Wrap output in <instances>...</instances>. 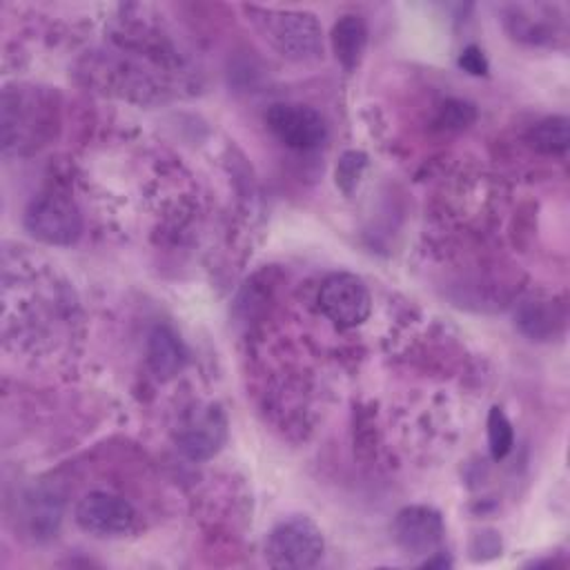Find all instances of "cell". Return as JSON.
<instances>
[{
	"label": "cell",
	"instance_id": "cell-1",
	"mask_svg": "<svg viewBox=\"0 0 570 570\" xmlns=\"http://www.w3.org/2000/svg\"><path fill=\"white\" fill-rule=\"evenodd\" d=\"M56 96L38 87H7L2 94V149L27 151L45 145L58 125Z\"/></svg>",
	"mask_w": 570,
	"mask_h": 570
},
{
	"label": "cell",
	"instance_id": "cell-2",
	"mask_svg": "<svg viewBox=\"0 0 570 570\" xmlns=\"http://www.w3.org/2000/svg\"><path fill=\"white\" fill-rule=\"evenodd\" d=\"M263 38L287 60L309 62L323 56V29L307 11L247 9Z\"/></svg>",
	"mask_w": 570,
	"mask_h": 570
},
{
	"label": "cell",
	"instance_id": "cell-3",
	"mask_svg": "<svg viewBox=\"0 0 570 570\" xmlns=\"http://www.w3.org/2000/svg\"><path fill=\"white\" fill-rule=\"evenodd\" d=\"M325 550L323 534L307 517H289L281 521L267 537L265 557L274 568L305 570L314 568Z\"/></svg>",
	"mask_w": 570,
	"mask_h": 570
},
{
	"label": "cell",
	"instance_id": "cell-4",
	"mask_svg": "<svg viewBox=\"0 0 570 570\" xmlns=\"http://www.w3.org/2000/svg\"><path fill=\"white\" fill-rule=\"evenodd\" d=\"M27 232L47 245H71L82 232L76 203L62 194H42L24 209Z\"/></svg>",
	"mask_w": 570,
	"mask_h": 570
},
{
	"label": "cell",
	"instance_id": "cell-5",
	"mask_svg": "<svg viewBox=\"0 0 570 570\" xmlns=\"http://www.w3.org/2000/svg\"><path fill=\"white\" fill-rule=\"evenodd\" d=\"M321 312L341 327H354L370 314L372 301L365 283L350 272L327 276L318 289Z\"/></svg>",
	"mask_w": 570,
	"mask_h": 570
},
{
	"label": "cell",
	"instance_id": "cell-6",
	"mask_svg": "<svg viewBox=\"0 0 570 570\" xmlns=\"http://www.w3.org/2000/svg\"><path fill=\"white\" fill-rule=\"evenodd\" d=\"M265 122L283 145L301 151L316 149L327 136L325 118L314 107L298 102L272 105L265 114Z\"/></svg>",
	"mask_w": 570,
	"mask_h": 570
},
{
	"label": "cell",
	"instance_id": "cell-7",
	"mask_svg": "<svg viewBox=\"0 0 570 570\" xmlns=\"http://www.w3.org/2000/svg\"><path fill=\"white\" fill-rule=\"evenodd\" d=\"M76 523L94 537H122L136 523L129 501L111 492H89L76 505Z\"/></svg>",
	"mask_w": 570,
	"mask_h": 570
},
{
	"label": "cell",
	"instance_id": "cell-8",
	"mask_svg": "<svg viewBox=\"0 0 570 570\" xmlns=\"http://www.w3.org/2000/svg\"><path fill=\"white\" fill-rule=\"evenodd\" d=\"M399 548L407 554H434L443 541L445 525L436 510L428 505L403 508L392 525Z\"/></svg>",
	"mask_w": 570,
	"mask_h": 570
},
{
	"label": "cell",
	"instance_id": "cell-9",
	"mask_svg": "<svg viewBox=\"0 0 570 570\" xmlns=\"http://www.w3.org/2000/svg\"><path fill=\"white\" fill-rule=\"evenodd\" d=\"M225 439V419L216 407L196 414L178 434V448L185 456L203 461L214 456Z\"/></svg>",
	"mask_w": 570,
	"mask_h": 570
},
{
	"label": "cell",
	"instance_id": "cell-10",
	"mask_svg": "<svg viewBox=\"0 0 570 570\" xmlns=\"http://www.w3.org/2000/svg\"><path fill=\"white\" fill-rule=\"evenodd\" d=\"M332 51L345 71H354L365 53L367 27L361 16H343L332 27Z\"/></svg>",
	"mask_w": 570,
	"mask_h": 570
},
{
	"label": "cell",
	"instance_id": "cell-11",
	"mask_svg": "<svg viewBox=\"0 0 570 570\" xmlns=\"http://www.w3.org/2000/svg\"><path fill=\"white\" fill-rule=\"evenodd\" d=\"M147 361L158 379H169L183 367L185 350H183V343L178 341V336L169 327L156 325L149 332Z\"/></svg>",
	"mask_w": 570,
	"mask_h": 570
},
{
	"label": "cell",
	"instance_id": "cell-12",
	"mask_svg": "<svg viewBox=\"0 0 570 570\" xmlns=\"http://www.w3.org/2000/svg\"><path fill=\"white\" fill-rule=\"evenodd\" d=\"M517 325L525 336L548 341L563 325V314L552 301H525L517 312Z\"/></svg>",
	"mask_w": 570,
	"mask_h": 570
},
{
	"label": "cell",
	"instance_id": "cell-13",
	"mask_svg": "<svg viewBox=\"0 0 570 570\" xmlns=\"http://www.w3.org/2000/svg\"><path fill=\"white\" fill-rule=\"evenodd\" d=\"M528 142L541 154H563L570 142L566 116H548L528 131Z\"/></svg>",
	"mask_w": 570,
	"mask_h": 570
},
{
	"label": "cell",
	"instance_id": "cell-14",
	"mask_svg": "<svg viewBox=\"0 0 570 570\" xmlns=\"http://www.w3.org/2000/svg\"><path fill=\"white\" fill-rule=\"evenodd\" d=\"M365 167H367V156H365L363 151H356V149L345 151V154L338 158L336 169H334L336 187H338L345 196H352L354 189L358 187L361 178H363Z\"/></svg>",
	"mask_w": 570,
	"mask_h": 570
},
{
	"label": "cell",
	"instance_id": "cell-15",
	"mask_svg": "<svg viewBox=\"0 0 570 570\" xmlns=\"http://www.w3.org/2000/svg\"><path fill=\"white\" fill-rule=\"evenodd\" d=\"M512 443H514V432L508 416L499 407H492L488 414V445L492 456L503 459L512 450Z\"/></svg>",
	"mask_w": 570,
	"mask_h": 570
},
{
	"label": "cell",
	"instance_id": "cell-16",
	"mask_svg": "<svg viewBox=\"0 0 570 570\" xmlns=\"http://www.w3.org/2000/svg\"><path fill=\"white\" fill-rule=\"evenodd\" d=\"M472 120H474V109H472V105H468L463 100H450L441 109V122L445 127L461 129V127L470 125Z\"/></svg>",
	"mask_w": 570,
	"mask_h": 570
},
{
	"label": "cell",
	"instance_id": "cell-17",
	"mask_svg": "<svg viewBox=\"0 0 570 570\" xmlns=\"http://www.w3.org/2000/svg\"><path fill=\"white\" fill-rule=\"evenodd\" d=\"M459 65L472 76H483L488 71V62H485L481 49H476V47H465L459 56Z\"/></svg>",
	"mask_w": 570,
	"mask_h": 570
},
{
	"label": "cell",
	"instance_id": "cell-18",
	"mask_svg": "<svg viewBox=\"0 0 570 570\" xmlns=\"http://www.w3.org/2000/svg\"><path fill=\"white\" fill-rule=\"evenodd\" d=\"M436 557H432V559H428V561H423V566L425 568H432V566H441V568H445V566H450V561L443 557V554H439V552H434Z\"/></svg>",
	"mask_w": 570,
	"mask_h": 570
}]
</instances>
